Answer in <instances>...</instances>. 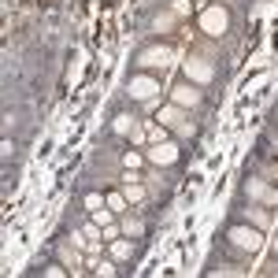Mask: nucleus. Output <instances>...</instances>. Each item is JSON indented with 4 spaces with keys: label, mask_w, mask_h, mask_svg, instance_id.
<instances>
[{
    "label": "nucleus",
    "mask_w": 278,
    "mask_h": 278,
    "mask_svg": "<svg viewBox=\"0 0 278 278\" xmlns=\"http://www.w3.org/2000/svg\"><path fill=\"white\" fill-rule=\"evenodd\" d=\"M156 89H160L156 78H145V74L130 78V97H137V100H152V97H156Z\"/></svg>",
    "instance_id": "f257e3e1"
},
{
    "label": "nucleus",
    "mask_w": 278,
    "mask_h": 278,
    "mask_svg": "<svg viewBox=\"0 0 278 278\" xmlns=\"http://www.w3.org/2000/svg\"><path fill=\"white\" fill-rule=\"evenodd\" d=\"M230 241H234L237 248H248V252H252V248L260 245V234L248 230V226H234V230H230Z\"/></svg>",
    "instance_id": "f03ea898"
},
{
    "label": "nucleus",
    "mask_w": 278,
    "mask_h": 278,
    "mask_svg": "<svg viewBox=\"0 0 278 278\" xmlns=\"http://www.w3.org/2000/svg\"><path fill=\"white\" fill-rule=\"evenodd\" d=\"M149 160H152V164H175V160H178V149L171 145V141H156V145L149 149Z\"/></svg>",
    "instance_id": "7ed1b4c3"
},
{
    "label": "nucleus",
    "mask_w": 278,
    "mask_h": 278,
    "mask_svg": "<svg viewBox=\"0 0 278 278\" xmlns=\"http://www.w3.org/2000/svg\"><path fill=\"white\" fill-rule=\"evenodd\" d=\"M171 60H175V52H171V49H145V52H141V67H167Z\"/></svg>",
    "instance_id": "20e7f679"
},
{
    "label": "nucleus",
    "mask_w": 278,
    "mask_h": 278,
    "mask_svg": "<svg viewBox=\"0 0 278 278\" xmlns=\"http://www.w3.org/2000/svg\"><path fill=\"white\" fill-rule=\"evenodd\" d=\"M204 30H208V34H223V30H226V12H223V8L204 12Z\"/></svg>",
    "instance_id": "39448f33"
},
{
    "label": "nucleus",
    "mask_w": 278,
    "mask_h": 278,
    "mask_svg": "<svg viewBox=\"0 0 278 278\" xmlns=\"http://www.w3.org/2000/svg\"><path fill=\"white\" fill-rule=\"evenodd\" d=\"M197 100H200V93L193 89V85H178V89H175V104H178V108H193Z\"/></svg>",
    "instance_id": "423d86ee"
},
{
    "label": "nucleus",
    "mask_w": 278,
    "mask_h": 278,
    "mask_svg": "<svg viewBox=\"0 0 278 278\" xmlns=\"http://www.w3.org/2000/svg\"><path fill=\"white\" fill-rule=\"evenodd\" d=\"M122 193H126L130 204H141V200H145V189H141L137 182H126V186H122Z\"/></svg>",
    "instance_id": "0eeeda50"
},
{
    "label": "nucleus",
    "mask_w": 278,
    "mask_h": 278,
    "mask_svg": "<svg viewBox=\"0 0 278 278\" xmlns=\"http://www.w3.org/2000/svg\"><path fill=\"white\" fill-rule=\"evenodd\" d=\"M160 122H164V126H178V122H182V111H178V108H160Z\"/></svg>",
    "instance_id": "6e6552de"
},
{
    "label": "nucleus",
    "mask_w": 278,
    "mask_h": 278,
    "mask_svg": "<svg viewBox=\"0 0 278 278\" xmlns=\"http://www.w3.org/2000/svg\"><path fill=\"white\" fill-rule=\"evenodd\" d=\"M130 252H133L130 241H119V237L111 241V256H115V260H130Z\"/></svg>",
    "instance_id": "1a4fd4ad"
},
{
    "label": "nucleus",
    "mask_w": 278,
    "mask_h": 278,
    "mask_svg": "<svg viewBox=\"0 0 278 278\" xmlns=\"http://www.w3.org/2000/svg\"><path fill=\"white\" fill-rule=\"evenodd\" d=\"M248 193H252V197H263V200H278V193H271V189L260 186V182H248Z\"/></svg>",
    "instance_id": "9d476101"
},
{
    "label": "nucleus",
    "mask_w": 278,
    "mask_h": 278,
    "mask_svg": "<svg viewBox=\"0 0 278 278\" xmlns=\"http://www.w3.org/2000/svg\"><path fill=\"white\" fill-rule=\"evenodd\" d=\"M126 204H130L126 193H111V197H108V208H111V212H126Z\"/></svg>",
    "instance_id": "9b49d317"
},
{
    "label": "nucleus",
    "mask_w": 278,
    "mask_h": 278,
    "mask_svg": "<svg viewBox=\"0 0 278 278\" xmlns=\"http://www.w3.org/2000/svg\"><path fill=\"white\" fill-rule=\"evenodd\" d=\"M93 223L108 226V223H111V208H108V204H104V208H97V212H93Z\"/></svg>",
    "instance_id": "f8f14e48"
},
{
    "label": "nucleus",
    "mask_w": 278,
    "mask_h": 278,
    "mask_svg": "<svg viewBox=\"0 0 278 278\" xmlns=\"http://www.w3.org/2000/svg\"><path fill=\"white\" fill-rule=\"evenodd\" d=\"M130 126H133L130 115H119V119H115V133H130Z\"/></svg>",
    "instance_id": "ddd939ff"
},
{
    "label": "nucleus",
    "mask_w": 278,
    "mask_h": 278,
    "mask_svg": "<svg viewBox=\"0 0 278 278\" xmlns=\"http://www.w3.org/2000/svg\"><path fill=\"white\" fill-rule=\"evenodd\" d=\"M104 204H108V200L97 197V193H89V197H85V208H89V212H97V208H104Z\"/></svg>",
    "instance_id": "4468645a"
},
{
    "label": "nucleus",
    "mask_w": 278,
    "mask_h": 278,
    "mask_svg": "<svg viewBox=\"0 0 278 278\" xmlns=\"http://www.w3.org/2000/svg\"><path fill=\"white\" fill-rule=\"evenodd\" d=\"M82 234H85V237H100V241H104V234H100V223H85V226H82Z\"/></svg>",
    "instance_id": "2eb2a0df"
},
{
    "label": "nucleus",
    "mask_w": 278,
    "mask_h": 278,
    "mask_svg": "<svg viewBox=\"0 0 278 278\" xmlns=\"http://www.w3.org/2000/svg\"><path fill=\"white\" fill-rule=\"evenodd\" d=\"M186 71H189V74H193V78H200V82H204V78H208V74H212V71H208V67H197V63H189V67H186Z\"/></svg>",
    "instance_id": "dca6fc26"
},
{
    "label": "nucleus",
    "mask_w": 278,
    "mask_h": 278,
    "mask_svg": "<svg viewBox=\"0 0 278 278\" xmlns=\"http://www.w3.org/2000/svg\"><path fill=\"white\" fill-rule=\"evenodd\" d=\"M164 133H167V126H164V122H156V126H149V137H152V141H164Z\"/></svg>",
    "instance_id": "f3484780"
},
{
    "label": "nucleus",
    "mask_w": 278,
    "mask_h": 278,
    "mask_svg": "<svg viewBox=\"0 0 278 278\" xmlns=\"http://www.w3.org/2000/svg\"><path fill=\"white\" fill-rule=\"evenodd\" d=\"M122 164H126V171H133V167H141V156H137V152H126Z\"/></svg>",
    "instance_id": "a211bd4d"
},
{
    "label": "nucleus",
    "mask_w": 278,
    "mask_h": 278,
    "mask_svg": "<svg viewBox=\"0 0 278 278\" xmlns=\"http://www.w3.org/2000/svg\"><path fill=\"white\" fill-rule=\"evenodd\" d=\"M93 271H97V274H115V267L104 263V260H97V263H93Z\"/></svg>",
    "instance_id": "6ab92c4d"
},
{
    "label": "nucleus",
    "mask_w": 278,
    "mask_h": 278,
    "mask_svg": "<svg viewBox=\"0 0 278 278\" xmlns=\"http://www.w3.org/2000/svg\"><path fill=\"white\" fill-rule=\"evenodd\" d=\"M115 237H119V226L108 223V226H104V241H115Z\"/></svg>",
    "instance_id": "aec40b11"
},
{
    "label": "nucleus",
    "mask_w": 278,
    "mask_h": 278,
    "mask_svg": "<svg viewBox=\"0 0 278 278\" xmlns=\"http://www.w3.org/2000/svg\"><path fill=\"white\" fill-rule=\"evenodd\" d=\"M175 15H189V0H175Z\"/></svg>",
    "instance_id": "412c9836"
},
{
    "label": "nucleus",
    "mask_w": 278,
    "mask_h": 278,
    "mask_svg": "<svg viewBox=\"0 0 278 278\" xmlns=\"http://www.w3.org/2000/svg\"><path fill=\"white\" fill-rule=\"evenodd\" d=\"M274 252H278V241H274Z\"/></svg>",
    "instance_id": "4be33fe9"
}]
</instances>
